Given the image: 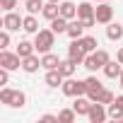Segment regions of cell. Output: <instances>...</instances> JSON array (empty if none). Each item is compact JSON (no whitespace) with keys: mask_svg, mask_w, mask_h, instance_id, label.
<instances>
[{"mask_svg":"<svg viewBox=\"0 0 123 123\" xmlns=\"http://www.w3.org/2000/svg\"><path fill=\"white\" fill-rule=\"evenodd\" d=\"M34 46H36V53H48L53 46H55V31L53 29H39L34 34Z\"/></svg>","mask_w":123,"mask_h":123,"instance_id":"cell-1","label":"cell"},{"mask_svg":"<svg viewBox=\"0 0 123 123\" xmlns=\"http://www.w3.org/2000/svg\"><path fill=\"white\" fill-rule=\"evenodd\" d=\"M63 94L65 97H85L87 94V82L85 80H75V77H65V82H63Z\"/></svg>","mask_w":123,"mask_h":123,"instance_id":"cell-2","label":"cell"},{"mask_svg":"<svg viewBox=\"0 0 123 123\" xmlns=\"http://www.w3.org/2000/svg\"><path fill=\"white\" fill-rule=\"evenodd\" d=\"M0 68H7L10 73L12 70H17V68H22V58H19V53L15 51H7V48H0Z\"/></svg>","mask_w":123,"mask_h":123,"instance_id":"cell-3","label":"cell"},{"mask_svg":"<svg viewBox=\"0 0 123 123\" xmlns=\"http://www.w3.org/2000/svg\"><path fill=\"white\" fill-rule=\"evenodd\" d=\"M87 118H89V123H104V121L109 118L106 104H101V101H94V104H92V109H89V113H87Z\"/></svg>","mask_w":123,"mask_h":123,"instance_id":"cell-4","label":"cell"},{"mask_svg":"<svg viewBox=\"0 0 123 123\" xmlns=\"http://www.w3.org/2000/svg\"><path fill=\"white\" fill-rule=\"evenodd\" d=\"M22 24H24V17H19L17 12H5V17H3V29H7V31H19L22 29Z\"/></svg>","mask_w":123,"mask_h":123,"instance_id":"cell-5","label":"cell"},{"mask_svg":"<svg viewBox=\"0 0 123 123\" xmlns=\"http://www.w3.org/2000/svg\"><path fill=\"white\" fill-rule=\"evenodd\" d=\"M94 17L99 24H109L113 19V7L109 3H97V10H94Z\"/></svg>","mask_w":123,"mask_h":123,"instance_id":"cell-6","label":"cell"},{"mask_svg":"<svg viewBox=\"0 0 123 123\" xmlns=\"http://www.w3.org/2000/svg\"><path fill=\"white\" fill-rule=\"evenodd\" d=\"M85 82H87V97H89L92 101H99V97H101V92H104L106 87H104V85H101L94 75H89Z\"/></svg>","mask_w":123,"mask_h":123,"instance_id":"cell-7","label":"cell"},{"mask_svg":"<svg viewBox=\"0 0 123 123\" xmlns=\"http://www.w3.org/2000/svg\"><path fill=\"white\" fill-rule=\"evenodd\" d=\"M85 55H87V51L82 48L80 39H73V43L68 46V58H70V60H75L77 65H82V60H85Z\"/></svg>","mask_w":123,"mask_h":123,"instance_id":"cell-8","label":"cell"},{"mask_svg":"<svg viewBox=\"0 0 123 123\" xmlns=\"http://www.w3.org/2000/svg\"><path fill=\"white\" fill-rule=\"evenodd\" d=\"M85 22L80 19V17H75V19H70V24H68V36L70 39H82L85 36Z\"/></svg>","mask_w":123,"mask_h":123,"instance_id":"cell-9","label":"cell"},{"mask_svg":"<svg viewBox=\"0 0 123 123\" xmlns=\"http://www.w3.org/2000/svg\"><path fill=\"white\" fill-rule=\"evenodd\" d=\"M92 104H94V101H92V99L85 94V97H75L73 109L77 111V116H87V113H89V109H92Z\"/></svg>","mask_w":123,"mask_h":123,"instance_id":"cell-10","label":"cell"},{"mask_svg":"<svg viewBox=\"0 0 123 123\" xmlns=\"http://www.w3.org/2000/svg\"><path fill=\"white\" fill-rule=\"evenodd\" d=\"M39 68H43V65H41V58H39L36 53H31V55L22 58V70H24V73H29V75H31V73H36Z\"/></svg>","mask_w":123,"mask_h":123,"instance_id":"cell-11","label":"cell"},{"mask_svg":"<svg viewBox=\"0 0 123 123\" xmlns=\"http://www.w3.org/2000/svg\"><path fill=\"white\" fill-rule=\"evenodd\" d=\"M43 82L51 87V89H55V87H63V82H65V77L60 75V70L55 68V70H46V77H43Z\"/></svg>","mask_w":123,"mask_h":123,"instance_id":"cell-12","label":"cell"},{"mask_svg":"<svg viewBox=\"0 0 123 123\" xmlns=\"http://www.w3.org/2000/svg\"><path fill=\"white\" fill-rule=\"evenodd\" d=\"M106 39H109V41H121V39H123V24L109 22V24H106Z\"/></svg>","mask_w":123,"mask_h":123,"instance_id":"cell-13","label":"cell"},{"mask_svg":"<svg viewBox=\"0 0 123 123\" xmlns=\"http://www.w3.org/2000/svg\"><path fill=\"white\" fill-rule=\"evenodd\" d=\"M101 70H104V75H106L109 80H116V77L121 75V70H123V63H118V60H109Z\"/></svg>","mask_w":123,"mask_h":123,"instance_id":"cell-14","label":"cell"},{"mask_svg":"<svg viewBox=\"0 0 123 123\" xmlns=\"http://www.w3.org/2000/svg\"><path fill=\"white\" fill-rule=\"evenodd\" d=\"M60 17H65V19H75V17H77V5L70 3V0H63V3H60Z\"/></svg>","mask_w":123,"mask_h":123,"instance_id":"cell-15","label":"cell"},{"mask_svg":"<svg viewBox=\"0 0 123 123\" xmlns=\"http://www.w3.org/2000/svg\"><path fill=\"white\" fill-rule=\"evenodd\" d=\"M41 65H43V70H55V68L60 65V58H58L55 53H51V51H48V53H43V55H41Z\"/></svg>","mask_w":123,"mask_h":123,"instance_id":"cell-16","label":"cell"},{"mask_svg":"<svg viewBox=\"0 0 123 123\" xmlns=\"http://www.w3.org/2000/svg\"><path fill=\"white\" fill-rule=\"evenodd\" d=\"M58 70H60V75H63V77H73L75 70H77V63H75V60H70V58H65V60H60Z\"/></svg>","mask_w":123,"mask_h":123,"instance_id":"cell-17","label":"cell"},{"mask_svg":"<svg viewBox=\"0 0 123 123\" xmlns=\"http://www.w3.org/2000/svg\"><path fill=\"white\" fill-rule=\"evenodd\" d=\"M41 15H43L48 22H51V19H55V17L60 15V3H51V0H48V3L43 5V12H41Z\"/></svg>","mask_w":123,"mask_h":123,"instance_id":"cell-18","label":"cell"},{"mask_svg":"<svg viewBox=\"0 0 123 123\" xmlns=\"http://www.w3.org/2000/svg\"><path fill=\"white\" fill-rule=\"evenodd\" d=\"M94 10H97V7H94L92 3H80V5H77V17H80L82 22H85V19H92V17H94Z\"/></svg>","mask_w":123,"mask_h":123,"instance_id":"cell-19","label":"cell"},{"mask_svg":"<svg viewBox=\"0 0 123 123\" xmlns=\"http://www.w3.org/2000/svg\"><path fill=\"white\" fill-rule=\"evenodd\" d=\"M27 104V94L22 92V89H12V97H10V104L7 106H12V109H22Z\"/></svg>","mask_w":123,"mask_h":123,"instance_id":"cell-20","label":"cell"},{"mask_svg":"<svg viewBox=\"0 0 123 123\" xmlns=\"http://www.w3.org/2000/svg\"><path fill=\"white\" fill-rule=\"evenodd\" d=\"M68 24H70V19H65V17H55V19H51V29L55 31V34H68Z\"/></svg>","mask_w":123,"mask_h":123,"instance_id":"cell-21","label":"cell"},{"mask_svg":"<svg viewBox=\"0 0 123 123\" xmlns=\"http://www.w3.org/2000/svg\"><path fill=\"white\" fill-rule=\"evenodd\" d=\"M106 111H109V118H111V121H123V106H121L116 99L106 106Z\"/></svg>","mask_w":123,"mask_h":123,"instance_id":"cell-22","label":"cell"},{"mask_svg":"<svg viewBox=\"0 0 123 123\" xmlns=\"http://www.w3.org/2000/svg\"><path fill=\"white\" fill-rule=\"evenodd\" d=\"M22 29H24L27 34H36V31H39V19H36V15H27Z\"/></svg>","mask_w":123,"mask_h":123,"instance_id":"cell-23","label":"cell"},{"mask_svg":"<svg viewBox=\"0 0 123 123\" xmlns=\"http://www.w3.org/2000/svg\"><path fill=\"white\" fill-rule=\"evenodd\" d=\"M17 53H19V58H27V55L36 53V46H34L31 41H19V43H17Z\"/></svg>","mask_w":123,"mask_h":123,"instance_id":"cell-24","label":"cell"},{"mask_svg":"<svg viewBox=\"0 0 123 123\" xmlns=\"http://www.w3.org/2000/svg\"><path fill=\"white\" fill-rule=\"evenodd\" d=\"M43 0H27L24 3V7H27V12L29 15H39V12H43Z\"/></svg>","mask_w":123,"mask_h":123,"instance_id":"cell-25","label":"cell"},{"mask_svg":"<svg viewBox=\"0 0 123 123\" xmlns=\"http://www.w3.org/2000/svg\"><path fill=\"white\" fill-rule=\"evenodd\" d=\"M77 118V111L75 109H63V111H58V121L60 123H73Z\"/></svg>","mask_w":123,"mask_h":123,"instance_id":"cell-26","label":"cell"},{"mask_svg":"<svg viewBox=\"0 0 123 123\" xmlns=\"http://www.w3.org/2000/svg\"><path fill=\"white\" fill-rule=\"evenodd\" d=\"M80 43H82V48H85L87 53H94V51H97V46H99V41H97L94 36H82V39H80Z\"/></svg>","mask_w":123,"mask_h":123,"instance_id":"cell-27","label":"cell"},{"mask_svg":"<svg viewBox=\"0 0 123 123\" xmlns=\"http://www.w3.org/2000/svg\"><path fill=\"white\" fill-rule=\"evenodd\" d=\"M82 68H87L89 73H97V70H99V63H97L94 53H87V55H85V60H82Z\"/></svg>","mask_w":123,"mask_h":123,"instance_id":"cell-28","label":"cell"},{"mask_svg":"<svg viewBox=\"0 0 123 123\" xmlns=\"http://www.w3.org/2000/svg\"><path fill=\"white\" fill-rule=\"evenodd\" d=\"M94 58H97V63H99V68H104V65L109 63V60H111V58H109V53H106L104 48H97V51H94Z\"/></svg>","mask_w":123,"mask_h":123,"instance_id":"cell-29","label":"cell"},{"mask_svg":"<svg viewBox=\"0 0 123 123\" xmlns=\"http://www.w3.org/2000/svg\"><path fill=\"white\" fill-rule=\"evenodd\" d=\"M113 99H116V97H113V92H109V89H104V92H101V97H99V101H101V104H106V106H109Z\"/></svg>","mask_w":123,"mask_h":123,"instance_id":"cell-30","label":"cell"},{"mask_svg":"<svg viewBox=\"0 0 123 123\" xmlns=\"http://www.w3.org/2000/svg\"><path fill=\"white\" fill-rule=\"evenodd\" d=\"M7 46H10V31L3 29L0 31V48H7Z\"/></svg>","mask_w":123,"mask_h":123,"instance_id":"cell-31","label":"cell"},{"mask_svg":"<svg viewBox=\"0 0 123 123\" xmlns=\"http://www.w3.org/2000/svg\"><path fill=\"white\" fill-rule=\"evenodd\" d=\"M10 97H12V89H10V87H3V89H0V101H3V104H10Z\"/></svg>","mask_w":123,"mask_h":123,"instance_id":"cell-32","label":"cell"},{"mask_svg":"<svg viewBox=\"0 0 123 123\" xmlns=\"http://www.w3.org/2000/svg\"><path fill=\"white\" fill-rule=\"evenodd\" d=\"M0 7H3L5 12H10V10L17 7V0H0Z\"/></svg>","mask_w":123,"mask_h":123,"instance_id":"cell-33","label":"cell"},{"mask_svg":"<svg viewBox=\"0 0 123 123\" xmlns=\"http://www.w3.org/2000/svg\"><path fill=\"white\" fill-rule=\"evenodd\" d=\"M39 121L41 123H60L58 116H53V113H43V116H39Z\"/></svg>","mask_w":123,"mask_h":123,"instance_id":"cell-34","label":"cell"},{"mask_svg":"<svg viewBox=\"0 0 123 123\" xmlns=\"http://www.w3.org/2000/svg\"><path fill=\"white\" fill-rule=\"evenodd\" d=\"M116 60H118V63H123V48H118V53H116Z\"/></svg>","mask_w":123,"mask_h":123,"instance_id":"cell-35","label":"cell"},{"mask_svg":"<svg viewBox=\"0 0 123 123\" xmlns=\"http://www.w3.org/2000/svg\"><path fill=\"white\" fill-rule=\"evenodd\" d=\"M118 82H121V89H123V70H121V75H118Z\"/></svg>","mask_w":123,"mask_h":123,"instance_id":"cell-36","label":"cell"},{"mask_svg":"<svg viewBox=\"0 0 123 123\" xmlns=\"http://www.w3.org/2000/svg\"><path fill=\"white\" fill-rule=\"evenodd\" d=\"M51 3H63V0H51Z\"/></svg>","mask_w":123,"mask_h":123,"instance_id":"cell-37","label":"cell"},{"mask_svg":"<svg viewBox=\"0 0 123 123\" xmlns=\"http://www.w3.org/2000/svg\"><path fill=\"white\" fill-rule=\"evenodd\" d=\"M94 3H106V0H94Z\"/></svg>","mask_w":123,"mask_h":123,"instance_id":"cell-38","label":"cell"}]
</instances>
